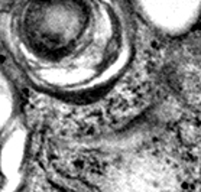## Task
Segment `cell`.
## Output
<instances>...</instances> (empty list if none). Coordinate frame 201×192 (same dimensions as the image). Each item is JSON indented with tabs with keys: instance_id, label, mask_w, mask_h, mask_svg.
Returning a JSON list of instances; mask_svg holds the SVG:
<instances>
[{
	"instance_id": "cell-1",
	"label": "cell",
	"mask_w": 201,
	"mask_h": 192,
	"mask_svg": "<svg viewBox=\"0 0 201 192\" xmlns=\"http://www.w3.org/2000/svg\"><path fill=\"white\" fill-rule=\"evenodd\" d=\"M126 0H0V39L36 90L82 97L115 84L133 58Z\"/></svg>"
},
{
	"instance_id": "cell-2",
	"label": "cell",
	"mask_w": 201,
	"mask_h": 192,
	"mask_svg": "<svg viewBox=\"0 0 201 192\" xmlns=\"http://www.w3.org/2000/svg\"><path fill=\"white\" fill-rule=\"evenodd\" d=\"M65 146L49 172L71 192H190L181 153L156 124L138 123Z\"/></svg>"
},
{
	"instance_id": "cell-3",
	"label": "cell",
	"mask_w": 201,
	"mask_h": 192,
	"mask_svg": "<svg viewBox=\"0 0 201 192\" xmlns=\"http://www.w3.org/2000/svg\"><path fill=\"white\" fill-rule=\"evenodd\" d=\"M30 130L20 93L0 64V192H20L30 169Z\"/></svg>"
},
{
	"instance_id": "cell-4",
	"label": "cell",
	"mask_w": 201,
	"mask_h": 192,
	"mask_svg": "<svg viewBox=\"0 0 201 192\" xmlns=\"http://www.w3.org/2000/svg\"><path fill=\"white\" fill-rule=\"evenodd\" d=\"M142 19L167 36L191 30L201 18V0H127Z\"/></svg>"
},
{
	"instance_id": "cell-5",
	"label": "cell",
	"mask_w": 201,
	"mask_h": 192,
	"mask_svg": "<svg viewBox=\"0 0 201 192\" xmlns=\"http://www.w3.org/2000/svg\"><path fill=\"white\" fill-rule=\"evenodd\" d=\"M20 192H71L59 182L49 170L29 169L28 178Z\"/></svg>"
}]
</instances>
